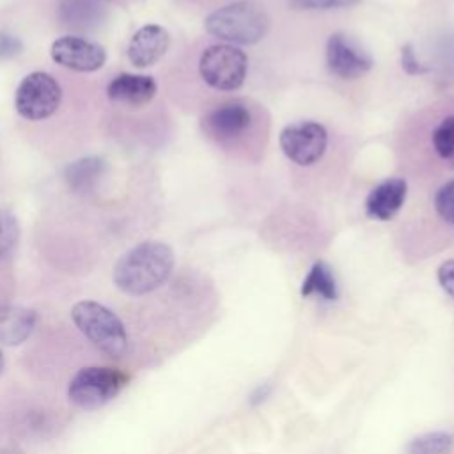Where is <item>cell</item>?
<instances>
[{"instance_id":"cell-1","label":"cell","mask_w":454,"mask_h":454,"mask_svg":"<svg viewBox=\"0 0 454 454\" xmlns=\"http://www.w3.org/2000/svg\"><path fill=\"white\" fill-rule=\"evenodd\" d=\"M174 270V252L161 241H142L124 252L112 271L114 284L129 296H144L161 287Z\"/></svg>"},{"instance_id":"cell-2","label":"cell","mask_w":454,"mask_h":454,"mask_svg":"<svg viewBox=\"0 0 454 454\" xmlns=\"http://www.w3.org/2000/svg\"><path fill=\"white\" fill-rule=\"evenodd\" d=\"M206 32L232 44H255L268 28L270 16L266 9L254 0H239L213 11L204 21Z\"/></svg>"},{"instance_id":"cell-3","label":"cell","mask_w":454,"mask_h":454,"mask_svg":"<svg viewBox=\"0 0 454 454\" xmlns=\"http://www.w3.org/2000/svg\"><path fill=\"white\" fill-rule=\"evenodd\" d=\"M71 319L85 339L101 353L121 358L128 349V333L115 312L94 300H82L73 305Z\"/></svg>"},{"instance_id":"cell-4","label":"cell","mask_w":454,"mask_h":454,"mask_svg":"<svg viewBox=\"0 0 454 454\" xmlns=\"http://www.w3.org/2000/svg\"><path fill=\"white\" fill-rule=\"evenodd\" d=\"M128 380L126 372L114 367H83L71 378L67 397L82 410H98L117 397Z\"/></svg>"},{"instance_id":"cell-5","label":"cell","mask_w":454,"mask_h":454,"mask_svg":"<svg viewBox=\"0 0 454 454\" xmlns=\"http://www.w3.org/2000/svg\"><path fill=\"white\" fill-rule=\"evenodd\" d=\"M248 71V59L243 50L232 44H213L199 60L202 80L216 90H236L243 85Z\"/></svg>"},{"instance_id":"cell-6","label":"cell","mask_w":454,"mask_h":454,"mask_svg":"<svg viewBox=\"0 0 454 454\" xmlns=\"http://www.w3.org/2000/svg\"><path fill=\"white\" fill-rule=\"evenodd\" d=\"M62 89L59 82L44 71L27 74L14 94V108L27 121H44L60 106Z\"/></svg>"},{"instance_id":"cell-7","label":"cell","mask_w":454,"mask_h":454,"mask_svg":"<svg viewBox=\"0 0 454 454\" xmlns=\"http://www.w3.org/2000/svg\"><path fill=\"white\" fill-rule=\"evenodd\" d=\"M278 142L284 154L291 161L305 167V165L316 163L325 154V149L328 144V133L325 126H321L319 122L300 121V122L287 124L280 131Z\"/></svg>"},{"instance_id":"cell-8","label":"cell","mask_w":454,"mask_h":454,"mask_svg":"<svg viewBox=\"0 0 454 454\" xmlns=\"http://www.w3.org/2000/svg\"><path fill=\"white\" fill-rule=\"evenodd\" d=\"M50 55L62 67L78 73L98 71L106 62V51L99 43L73 34L55 39Z\"/></svg>"},{"instance_id":"cell-9","label":"cell","mask_w":454,"mask_h":454,"mask_svg":"<svg viewBox=\"0 0 454 454\" xmlns=\"http://www.w3.org/2000/svg\"><path fill=\"white\" fill-rule=\"evenodd\" d=\"M326 67L332 74L353 80L372 67V59L346 34L335 32L326 41Z\"/></svg>"},{"instance_id":"cell-10","label":"cell","mask_w":454,"mask_h":454,"mask_svg":"<svg viewBox=\"0 0 454 454\" xmlns=\"http://www.w3.org/2000/svg\"><path fill=\"white\" fill-rule=\"evenodd\" d=\"M108 16V0H62L59 21L73 35L98 30Z\"/></svg>"},{"instance_id":"cell-11","label":"cell","mask_w":454,"mask_h":454,"mask_svg":"<svg viewBox=\"0 0 454 454\" xmlns=\"http://www.w3.org/2000/svg\"><path fill=\"white\" fill-rule=\"evenodd\" d=\"M170 35L161 25H144L129 39L128 59L135 67H149L156 64L168 50Z\"/></svg>"},{"instance_id":"cell-12","label":"cell","mask_w":454,"mask_h":454,"mask_svg":"<svg viewBox=\"0 0 454 454\" xmlns=\"http://www.w3.org/2000/svg\"><path fill=\"white\" fill-rule=\"evenodd\" d=\"M252 121L250 108L241 101H227L204 117V129L215 138H231L243 133Z\"/></svg>"},{"instance_id":"cell-13","label":"cell","mask_w":454,"mask_h":454,"mask_svg":"<svg viewBox=\"0 0 454 454\" xmlns=\"http://www.w3.org/2000/svg\"><path fill=\"white\" fill-rule=\"evenodd\" d=\"M408 184L403 177H388L376 184L365 199V213L372 220H390L406 200Z\"/></svg>"},{"instance_id":"cell-14","label":"cell","mask_w":454,"mask_h":454,"mask_svg":"<svg viewBox=\"0 0 454 454\" xmlns=\"http://www.w3.org/2000/svg\"><path fill=\"white\" fill-rule=\"evenodd\" d=\"M156 82L149 74H117L106 87V96L114 103L142 106L156 96Z\"/></svg>"},{"instance_id":"cell-15","label":"cell","mask_w":454,"mask_h":454,"mask_svg":"<svg viewBox=\"0 0 454 454\" xmlns=\"http://www.w3.org/2000/svg\"><path fill=\"white\" fill-rule=\"evenodd\" d=\"M37 326V314L34 309L21 305H5L0 309V342L5 346H18L25 342Z\"/></svg>"},{"instance_id":"cell-16","label":"cell","mask_w":454,"mask_h":454,"mask_svg":"<svg viewBox=\"0 0 454 454\" xmlns=\"http://www.w3.org/2000/svg\"><path fill=\"white\" fill-rule=\"evenodd\" d=\"M106 172V161L99 156H83L69 163L64 170L67 186L74 192H90Z\"/></svg>"},{"instance_id":"cell-17","label":"cell","mask_w":454,"mask_h":454,"mask_svg":"<svg viewBox=\"0 0 454 454\" xmlns=\"http://www.w3.org/2000/svg\"><path fill=\"white\" fill-rule=\"evenodd\" d=\"M321 296L323 300H337L339 291H337V280L332 271V268L323 262L316 261L312 268L309 270L303 284H301V296Z\"/></svg>"},{"instance_id":"cell-18","label":"cell","mask_w":454,"mask_h":454,"mask_svg":"<svg viewBox=\"0 0 454 454\" xmlns=\"http://www.w3.org/2000/svg\"><path fill=\"white\" fill-rule=\"evenodd\" d=\"M454 436L445 431H433L413 438L406 445V454H452Z\"/></svg>"},{"instance_id":"cell-19","label":"cell","mask_w":454,"mask_h":454,"mask_svg":"<svg viewBox=\"0 0 454 454\" xmlns=\"http://www.w3.org/2000/svg\"><path fill=\"white\" fill-rule=\"evenodd\" d=\"M434 153L449 161H454V115H447L431 135Z\"/></svg>"},{"instance_id":"cell-20","label":"cell","mask_w":454,"mask_h":454,"mask_svg":"<svg viewBox=\"0 0 454 454\" xmlns=\"http://www.w3.org/2000/svg\"><path fill=\"white\" fill-rule=\"evenodd\" d=\"M20 239V225L16 216L0 207V261H5L16 248Z\"/></svg>"},{"instance_id":"cell-21","label":"cell","mask_w":454,"mask_h":454,"mask_svg":"<svg viewBox=\"0 0 454 454\" xmlns=\"http://www.w3.org/2000/svg\"><path fill=\"white\" fill-rule=\"evenodd\" d=\"M434 209L445 222L454 225V179L438 188L434 195Z\"/></svg>"},{"instance_id":"cell-22","label":"cell","mask_w":454,"mask_h":454,"mask_svg":"<svg viewBox=\"0 0 454 454\" xmlns=\"http://www.w3.org/2000/svg\"><path fill=\"white\" fill-rule=\"evenodd\" d=\"M360 2L362 0H289V5L294 11H330L353 7Z\"/></svg>"},{"instance_id":"cell-23","label":"cell","mask_w":454,"mask_h":454,"mask_svg":"<svg viewBox=\"0 0 454 454\" xmlns=\"http://www.w3.org/2000/svg\"><path fill=\"white\" fill-rule=\"evenodd\" d=\"M436 277H438V282L442 286V289L450 296L454 298V259H447L440 264L438 271H436Z\"/></svg>"},{"instance_id":"cell-24","label":"cell","mask_w":454,"mask_h":454,"mask_svg":"<svg viewBox=\"0 0 454 454\" xmlns=\"http://www.w3.org/2000/svg\"><path fill=\"white\" fill-rule=\"evenodd\" d=\"M401 62H403V69L408 74H422L427 71V67H424L419 59L415 57V51L411 48V44H404L401 50Z\"/></svg>"},{"instance_id":"cell-25","label":"cell","mask_w":454,"mask_h":454,"mask_svg":"<svg viewBox=\"0 0 454 454\" xmlns=\"http://www.w3.org/2000/svg\"><path fill=\"white\" fill-rule=\"evenodd\" d=\"M0 454H25L21 449H18V447H7V449H4Z\"/></svg>"},{"instance_id":"cell-26","label":"cell","mask_w":454,"mask_h":454,"mask_svg":"<svg viewBox=\"0 0 454 454\" xmlns=\"http://www.w3.org/2000/svg\"><path fill=\"white\" fill-rule=\"evenodd\" d=\"M2 371H4V355L0 351V374H2Z\"/></svg>"}]
</instances>
